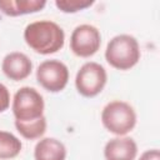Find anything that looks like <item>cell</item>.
Here are the masks:
<instances>
[{"mask_svg":"<svg viewBox=\"0 0 160 160\" xmlns=\"http://www.w3.org/2000/svg\"><path fill=\"white\" fill-rule=\"evenodd\" d=\"M36 80L46 91L59 92L68 85L69 69L60 60H45L36 69Z\"/></svg>","mask_w":160,"mask_h":160,"instance_id":"6","label":"cell"},{"mask_svg":"<svg viewBox=\"0 0 160 160\" xmlns=\"http://www.w3.org/2000/svg\"><path fill=\"white\" fill-rule=\"evenodd\" d=\"M108 74L102 65L95 61L85 62L76 72L75 86L84 98H95L105 88Z\"/></svg>","mask_w":160,"mask_h":160,"instance_id":"5","label":"cell"},{"mask_svg":"<svg viewBox=\"0 0 160 160\" xmlns=\"http://www.w3.org/2000/svg\"><path fill=\"white\" fill-rule=\"evenodd\" d=\"M35 160H65L66 148L55 138H44L39 140L34 149Z\"/></svg>","mask_w":160,"mask_h":160,"instance_id":"10","label":"cell"},{"mask_svg":"<svg viewBox=\"0 0 160 160\" xmlns=\"http://www.w3.org/2000/svg\"><path fill=\"white\" fill-rule=\"evenodd\" d=\"M22 144L19 138L9 131L0 130V160L16 158L21 151Z\"/></svg>","mask_w":160,"mask_h":160,"instance_id":"13","label":"cell"},{"mask_svg":"<svg viewBox=\"0 0 160 160\" xmlns=\"http://www.w3.org/2000/svg\"><path fill=\"white\" fill-rule=\"evenodd\" d=\"M138 155V145L129 136H116L110 139L104 148L106 160H135Z\"/></svg>","mask_w":160,"mask_h":160,"instance_id":"9","label":"cell"},{"mask_svg":"<svg viewBox=\"0 0 160 160\" xmlns=\"http://www.w3.org/2000/svg\"><path fill=\"white\" fill-rule=\"evenodd\" d=\"M94 4L92 0H56L55 6L65 12V14H74L81 10L90 8Z\"/></svg>","mask_w":160,"mask_h":160,"instance_id":"14","label":"cell"},{"mask_svg":"<svg viewBox=\"0 0 160 160\" xmlns=\"http://www.w3.org/2000/svg\"><path fill=\"white\" fill-rule=\"evenodd\" d=\"M46 118L41 116L39 119L31 120V121H19L15 120V128L20 132V135L28 140H35L40 139L45 131H46Z\"/></svg>","mask_w":160,"mask_h":160,"instance_id":"12","label":"cell"},{"mask_svg":"<svg viewBox=\"0 0 160 160\" xmlns=\"http://www.w3.org/2000/svg\"><path fill=\"white\" fill-rule=\"evenodd\" d=\"M136 112L126 101L112 100L108 102L101 111V122L104 128L116 136H125L136 125Z\"/></svg>","mask_w":160,"mask_h":160,"instance_id":"3","label":"cell"},{"mask_svg":"<svg viewBox=\"0 0 160 160\" xmlns=\"http://www.w3.org/2000/svg\"><path fill=\"white\" fill-rule=\"evenodd\" d=\"M101 45V34L94 25H78L70 36V49L79 58H90Z\"/></svg>","mask_w":160,"mask_h":160,"instance_id":"7","label":"cell"},{"mask_svg":"<svg viewBox=\"0 0 160 160\" xmlns=\"http://www.w3.org/2000/svg\"><path fill=\"white\" fill-rule=\"evenodd\" d=\"M44 108L42 95L30 86L20 88L12 98L11 110L15 120L19 121H31L44 116Z\"/></svg>","mask_w":160,"mask_h":160,"instance_id":"4","label":"cell"},{"mask_svg":"<svg viewBox=\"0 0 160 160\" xmlns=\"http://www.w3.org/2000/svg\"><path fill=\"white\" fill-rule=\"evenodd\" d=\"M10 106V92L9 89L0 82V112H4Z\"/></svg>","mask_w":160,"mask_h":160,"instance_id":"15","label":"cell"},{"mask_svg":"<svg viewBox=\"0 0 160 160\" xmlns=\"http://www.w3.org/2000/svg\"><path fill=\"white\" fill-rule=\"evenodd\" d=\"M45 0H0V11L6 16H21L41 11Z\"/></svg>","mask_w":160,"mask_h":160,"instance_id":"11","label":"cell"},{"mask_svg":"<svg viewBox=\"0 0 160 160\" xmlns=\"http://www.w3.org/2000/svg\"><path fill=\"white\" fill-rule=\"evenodd\" d=\"M24 40L35 52L50 55L62 49L65 44V32L55 21L38 20L26 25Z\"/></svg>","mask_w":160,"mask_h":160,"instance_id":"1","label":"cell"},{"mask_svg":"<svg viewBox=\"0 0 160 160\" xmlns=\"http://www.w3.org/2000/svg\"><path fill=\"white\" fill-rule=\"evenodd\" d=\"M1 70L8 79L14 81H21L31 74L32 62L24 52L12 51L4 56L1 62Z\"/></svg>","mask_w":160,"mask_h":160,"instance_id":"8","label":"cell"},{"mask_svg":"<svg viewBox=\"0 0 160 160\" xmlns=\"http://www.w3.org/2000/svg\"><path fill=\"white\" fill-rule=\"evenodd\" d=\"M140 56V45L132 35H116L106 45L105 59L114 69L130 70L139 62Z\"/></svg>","mask_w":160,"mask_h":160,"instance_id":"2","label":"cell"},{"mask_svg":"<svg viewBox=\"0 0 160 160\" xmlns=\"http://www.w3.org/2000/svg\"><path fill=\"white\" fill-rule=\"evenodd\" d=\"M139 160H160V151L159 149L146 150L140 155Z\"/></svg>","mask_w":160,"mask_h":160,"instance_id":"16","label":"cell"}]
</instances>
